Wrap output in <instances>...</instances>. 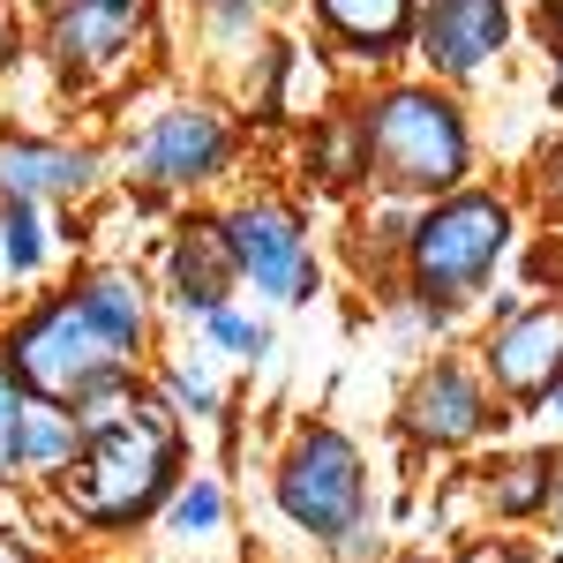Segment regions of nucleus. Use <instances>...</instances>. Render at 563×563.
<instances>
[{
  "label": "nucleus",
  "instance_id": "19",
  "mask_svg": "<svg viewBox=\"0 0 563 563\" xmlns=\"http://www.w3.org/2000/svg\"><path fill=\"white\" fill-rule=\"evenodd\" d=\"M218 519H225V496H218L211 481H196L174 504V533H203V526H218Z\"/></svg>",
  "mask_w": 563,
  "mask_h": 563
},
{
  "label": "nucleus",
  "instance_id": "6",
  "mask_svg": "<svg viewBox=\"0 0 563 563\" xmlns=\"http://www.w3.org/2000/svg\"><path fill=\"white\" fill-rule=\"evenodd\" d=\"M225 241H233L241 278L263 286V301H301L308 286H316V263H308V241H301V225H294V211L241 203V211L225 218Z\"/></svg>",
  "mask_w": 563,
  "mask_h": 563
},
{
  "label": "nucleus",
  "instance_id": "13",
  "mask_svg": "<svg viewBox=\"0 0 563 563\" xmlns=\"http://www.w3.org/2000/svg\"><path fill=\"white\" fill-rule=\"evenodd\" d=\"M241 278V263H233V241H225V225H188L174 241V294L196 316H211L225 308V286Z\"/></svg>",
  "mask_w": 563,
  "mask_h": 563
},
{
  "label": "nucleus",
  "instance_id": "28",
  "mask_svg": "<svg viewBox=\"0 0 563 563\" xmlns=\"http://www.w3.org/2000/svg\"><path fill=\"white\" fill-rule=\"evenodd\" d=\"M556 98H563V60H556Z\"/></svg>",
  "mask_w": 563,
  "mask_h": 563
},
{
  "label": "nucleus",
  "instance_id": "14",
  "mask_svg": "<svg viewBox=\"0 0 563 563\" xmlns=\"http://www.w3.org/2000/svg\"><path fill=\"white\" fill-rule=\"evenodd\" d=\"M316 15H323V31H339L361 53H384L413 31V0H316Z\"/></svg>",
  "mask_w": 563,
  "mask_h": 563
},
{
  "label": "nucleus",
  "instance_id": "25",
  "mask_svg": "<svg viewBox=\"0 0 563 563\" xmlns=\"http://www.w3.org/2000/svg\"><path fill=\"white\" fill-rule=\"evenodd\" d=\"M0 563H31V549H23V541H8V533H0Z\"/></svg>",
  "mask_w": 563,
  "mask_h": 563
},
{
  "label": "nucleus",
  "instance_id": "26",
  "mask_svg": "<svg viewBox=\"0 0 563 563\" xmlns=\"http://www.w3.org/2000/svg\"><path fill=\"white\" fill-rule=\"evenodd\" d=\"M541 413H549V421H563V390H549V398H541Z\"/></svg>",
  "mask_w": 563,
  "mask_h": 563
},
{
  "label": "nucleus",
  "instance_id": "4",
  "mask_svg": "<svg viewBox=\"0 0 563 563\" xmlns=\"http://www.w3.org/2000/svg\"><path fill=\"white\" fill-rule=\"evenodd\" d=\"M504 241H511V211L496 196H443L413 225V286H421L429 316L481 294L488 271L504 263Z\"/></svg>",
  "mask_w": 563,
  "mask_h": 563
},
{
  "label": "nucleus",
  "instance_id": "18",
  "mask_svg": "<svg viewBox=\"0 0 563 563\" xmlns=\"http://www.w3.org/2000/svg\"><path fill=\"white\" fill-rule=\"evenodd\" d=\"M0 233H8V271H38V256H45V233H38V211H31L23 196L8 203V225H0Z\"/></svg>",
  "mask_w": 563,
  "mask_h": 563
},
{
  "label": "nucleus",
  "instance_id": "24",
  "mask_svg": "<svg viewBox=\"0 0 563 563\" xmlns=\"http://www.w3.org/2000/svg\"><path fill=\"white\" fill-rule=\"evenodd\" d=\"M549 203H556V211H563V151H556V158H549Z\"/></svg>",
  "mask_w": 563,
  "mask_h": 563
},
{
  "label": "nucleus",
  "instance_id": "22",
  "mask_svg": "<svg viewBox=\"0 0 563 563\" xmlns=\"http://www.w3.org/2000/svg\"><path fill=\"white\" fill-rule=\"evenodd\" d=\"M174 390L188 398V406H196V413H211V406H218V384L203 376V368H180V376H174Z\"/></svg>",
  "mask_w": 563,
  "mask_h": 563
},
{
  "label": "nucleus",
  "instance_id": "21",
  "mask_svg": "<svg viewBox=\"0 0 563 563\" xmlns=\"http://www.w3.org/2000/svg\"><path fill=\"white\" fill-rule=\"evenodd\" d=\"M203 331H211L218 346H233V353H256L263 346V331H256V323H241L233 308H211V316H203Z\"/></svg>",
  "mask_w": 563,
  "mask_h": 563
},
{
  "label": "nucleus",
  "instance_id": "7",
  "mask_svg": "<svg viewBox=\"0 0 563 563\" xmlns=\"http://www.w3.org/2000/svg\"><path fill=\"white\" fill-rule=\"evenodd\" d=\"M488 376L504 398H549L563 384V308H519L488 339Z\"/></svg>",
  "mask_w": 563,
  "mask_h": 563
},
{
  "label": "nucleus",
  "instance_id": "27",
  "mask_svg": "<svg viewBox=\"0 0 563 563\" xmlns=\"http://www.w3.org/2000/svg\"><path fill=\"white\" fill-rule=\"evenodd\" d=\"M549 38H563V0H556V8H549Z\"/></svg>",
  "mask_w": 563,
  "mask_h": 563
},
{
  "label": "nucleus",
  "instance_id": "16",
  "mask_svg": "<svg viewBox=\"0 0 563 563\" xmlns=\"http://www.w3.org/2000/svg\"><path fill=\"white\" fill-rule=\"evenodd\" d=\"M76 301H84L90 316L113 331V339L143 346V323H151V316H143V286H135L129 271H90L84 286H76Z\"/></svg>",
  "mask_w": 563,
  "mask_h": 563
},
{
  "label": "nucleus",
  "instance_id": "9",
  "mask_svg": "<svg viewBox=\"0 0 563 563\" xmlns=\"http://www.w3.org/2000/svg\"><path fill=\"white\" fill-rule=\"evenodd\" d=\"M225 151H233L225 121H218V113H203V106H180V113H166L158 129L143 135L135 166H143L151 180H166V188H180V180L218 174V166H225Z\"/></svg>",
  "mask_w": 563,
  "mask_h": 563
},
{
  "label": "nucleus",
  "instance_id": "23",
  "mask_svg": "<svg viewBox=\"0 0 563 563\" xmlns=\"http://www.w3.org/2000/svg\"><path fill=\"white\" fill-rule=\"evenodd\" d=\"M466 563H519V549H504V541H481Z\"/></svg>",
  "mask_w": 563,
  "mask_h": 563
},
{
  "label": "nucleus",
  "instance_id": "17",
  "mask_svg": "<svg viewBox=\"0 0 563 563\" xmlns=\"http://www.w3.org/2000/svg\"><path fill=\"white\" fill-rule=\"evenodd\" d=\"M549 474H556V459H549V451H526V459H511V466L496 474V504H504L511 519L541 511V504L556 496V481H549Z\"/></svg>",
  "mask_w": 563,
  "mask_h": 563
},
{
  "label": "nucleus",
  "instance_id": "5",
  "mask_svg": "<svg viewBox=\"0 0 563 563\" xmlns=\"http://www.w3.org/2000/svg\"><path fill=\"white\" fill-rule=\"evenodd\" d=\"M368 504V481H361V451L339 429H301V443L286 451L278 466V511L301 526V533H353Z\"/></svg>",
  "mask_w": 563,
  "mask_h": 563
},
{
  "label": "nucleus",
  "instance_id": "20",
  "mask_svg": "<svg viewBox=\"0 0 563 563\" xmlns=\"http://www.w3.org/2000/svg\"><path fill=\"white\" fill-rule=\"evenodd\" d=\"M15 429H23V390H15V368H0V474L15 466Z\"/></svg>",
  "mask_w": 563,
  "mask_h": 563
},
{
  "label": "nucleus",
  "instance_id": "15",
  "mask_svg": "<svg viewBox=\"0 0 563 563\" xmlns=\"http://www.w3.org/2000/svg\"><path fill=\"white\" fill-rule=\"evenodd\" d=\"M76 443H84V421H76V406L23 398V429H15V459H23V466H60Z\"/></svg>",
  "mask_w": 563,
  "mask_h": 563
},
{
  "label": "nucleus",
  "instance_id": "2",
  "mask_svg": "<svg viewBox=\"0 0 563 563\" xmlns=\"http://www.w3.org/2000/svg\"><path fill=\"white\" fill-rule=\"evenodd\" d=\"M361 158L398 196H443V188L466 180L474 143H466V121H459L451 98H435V90H384L361 113Z\"/></svg>",
  "mask_w": 563,
  "mask_h": 563
},
{
  "label": "nucleus",
  "instance_id": "29",
  "mask_svg": "<svg viewBox=\"0 0 563 563\" xmlns=\"http://www.w3.org/2000/svg\"><path fill=\"white\" fill-rule=\"evenodd\" d=\"M556 511H563V481H556Z\"/></svg>",
  "mask_w": 563,
  "mask_h": 563
},
{
  "label": "nucleus",
  "instance_id": "11",
  "mask_svg": "<svg viewBox=\"0 0 563 563\" xmlns=\"http://www.w3.org/2000/svg\"><path fill=\"white\" fill-rule=\"evenodd\" d=\"M129 31H135V0H68L60 23H53V60L68 76H90L129 45Z\"/></svg>",
  "mask_w": 563,
  "mask_h": 563
},
{
  "label": "nucleus",
  "instance_id": "10",
  "mask_svg": "<svg viewBox=\"0 0 563 563\" xmlns=\"http://www.w3.org/2000/svg\"><path fill=\"white\" fill-rule=\"evenodd\" d=\"M481 421H488V398H481V384L466 376V368H429L421 384H413V398H406V429L421 435V443H466V435H481Z\"/></svg>",
  "mask_w": 563,
  "mask_h": 563
},
{
  "label": "nucleus",
  "instance_id": "3",
  "mask_svg": "<svg viewBox=\"0 0 563 563\" xmlns=\"http://www.w3.org/2000/svg\"><path fill=\"white\" fill-rule=\"evenodd\" d=\"M129 339H113L98 316H90L76 294L68 301L38 308L15 339H8V368L31 398H53V406H90L106 390H129Z\"/></svg>",
  "mask_w": 563,
  "mask_h": 563
},
{
  "label": "nucleus",
  "instance_id": "1",
  "mask_svg": "<svg viewBox=\"0 0 563 563\" xmlns=\"http://www.w3.org/2000/svg\"><path fill=\"white\" fill-rule=\"evenodd\" d=\"M113 398H129V390H106V398L76 406V421H84V459L68 466V511L90 519V526L143 519V511L166 496V481H174V466H180L174 413L151 406V398L106 413Z\"/></svg>",
  "mask_w": 563,
  "mask_h": 563
},
{
  "label": "nucleus",
  "instance_id": "8",
  "mask_svg": "<svg viewBox=\"0 0 563 563\" xmlns=\"http://www.w3.org/2000/svg\"><path fill=\"white\" fill-rule=\"evenodd\" d=\"M504 38H511V8L504 0H429L421 8V53L443 76H474Z\"/></svg>",
  "mask_w": 563,
  "mask_h": 563
},
{
  "label": "nucleus",
  "instance_id": "12",
  "mask_svg": "<svg viewBox=\"0 0 563 563\" xmlns=\"http://www.w3.org/2000/svg\"><path fill=\"white\" fill-rule=\"evenodd\" d=\"M98 180L90 151H53V143H0V188L38 203V196H76Z\"/></svg>",
  "mask_w": 563,
  "mask_h": 563
}]
</instances>
